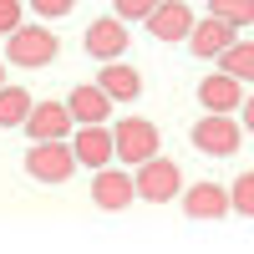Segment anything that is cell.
I'll list each match as a JSON object with an SVG mask.
<instances>
[{"mask_svg":"<svg viewBox=\"0 0 254 254\" xmlns=\"http://www.w3.org/2000/svg\"><path fill=\"white\" fill-rule=\"evenodd\" d=\"M56 31H46V20H36V26H26V20H20V26L5 36V61L10 66H46V61L56 56Z\"/></svg>","mask_w":254,"mask_h":254,"instance_id":"obj_1","label":"cell"},{"mask_svg":"<svg viewBox=\"0 0 254 254\" xmlns=\"http://www.w3.org/2000/svg\"><path fill=\"white\" fill-rule=\"evenodd\" d=\"M0 87H5V71H0Z\"/></svg>","mask_w":254,"mask_h":254,"instance_id":"obj_24","label":"cell"},{"mask_svg":"<svg viewBox=\"0 0 254 254\" xmlns=\"http://www.w3.org/2000/svg\"><path fill=\"white\" fill-rule=\"evenodd\" d=\"M97 87L107 92L112 102H132L142 92V76L127 66V61H102V71H97Z\"/></svg>","mask_w":254,"mask_h":254,"instance_id":"obj_14","label":"cell"},{"mask_svg":"<svg viewBox=\"0 0 254 254\" xmlns=\"http://www.w3.org/2000/svg\"><path fill=\"white\" fill-rule=\"evenodd\" d=\"M31 107L36 102H31L26 87H0V127H20L31 117Z\"/></svg>","mask_w":254,"mask_h":254,"instance_id":"obj_16","label":"cell"},{"mask_svg":"<svg viewBox=\"0 0 254 254\" xmlns=\"http://www.w3.org/2000/svg\"><path fill=\"white\" fill-rule=\"evenodd\" d=\"M219 71L239 76V81H254V41H234L229 51H219Z\"/></svg>","mask_w":254,"mask_h":254,"instance_id":"obj_17","label":"cell"},{"mask_svg":"<svg viewBox=\"0 0 254 254\" xmlns=\"http://www.w3.org/2000/svg\"><path fill=\"white\" fill-rule=\"evenodd\" d=\"M229 208L244 214V219H254V173H239L234 178V188H229Z\"/></svg>","mask_w":254,"mask_h":254,"instance_id":"obj_19","label":"cell"},{"mask_svg":"<svg viewBox=\"0 0 254 254\" xmlns=\"http://www.w3.org/2000/svg\"><path fill=\"white\" fill-rule=\"evenodd\" d=\"M208 15H219L234 31H244V26H254V0H208Z\"/></svg>","mask_w":254,"mask_h":254,"instance_id":"obj_18","label":"cell"},{"mask_svg":"<svg viewBox=\"0 0 254 254\" xmlns=\"http://www.w3.org/2000/svg\"><path fill=\"white\" fill-rule=\"evenodd\" d=\"M198 102H203V112H239L244 107V81L229 76V71H208L198 81Z\"/></svg>","mask_w":254,"mask_h":254,"instance_id":"obj_11","label":"cell"},{"mask_svg":"<svg viewBox=\"0 0 254 254\" xmlns=\"http://www.w3.org/2000/svg\"><path fill=\"white\" fill-rule=\"evenodd\" d=\"M234 41H239V31L229 26V20L208 15V20H193V31H188V51H193L198 61H203V56H214V61H219V51H229Z\"/></svg>","mask_w":254,"mask_h":254,"instance_id":"obj_12","label":"cell"},{"mask_svg":"<svg viewBox=\"0 0 254 254\" xmlns=\"http://www.w3.org/2000/svg\"><path fill=\"white\" fill-rule=\"evenodd\" d=\"M127 41H132L127 20H122V15H102V20L87 26V56H97V61H122Z\"/></svg>","mask_w":254,"mask_h":254,"instance_id":"obj_6","label":"cell"},{"mask_svg":"<svg viewBox=\"0 0 254 254\" xmlns=\"http://www.w3.org/2000/svg\"><path fill=\"white\" fill-rule=\"evenodd\" d=\"M112 153L122 158V163H147L158 153V127L147 122V117H122L117 127H112Z\"/></svg>","mask_w":254,"mask_h":254,"instance_id":"obj_5","label":"cell"},{"mask_svg":"<svg viewBox=\"0 0 254 254\" xmlns=\"http://www.w3.org/2000/svg\"><path fill=\"white\" fill-rule=\"evenodd\" d=\"M147 31H153V41H188V31H193V10H188V0H158L153 10H147Z\"/></svg>","mask_w":254,"mask_h":254,"instance_id":"obj_7","label":"cell"},{"mask_svg":"<svg viewBox=\"0 0 254 254\" xmlns=\"http://www.w3.org/2000/svg\"><path fill=\"white\" fill-rule=\"evenodd\" d=\"M26 173L36 183H66L76 173V153H71V142L66 137H56V142H31V153H26Z\"/></svg>","mask_w":254,"mask_h":254,"instance_id":"obj_3","label":"cell"},{"mask_svg":"<svg viewBox=\"0 0 254 254\" xmlns=\"http://www.w3.org/2000/svg\"><path fill=\"white\" fill-rule=\"evenodd\" d=\"M188 137H193V147L198 153H208V158H229V153H239V122H234V112H203L193 127H188Z\"/></svg>","mask_w":254,"mask_h":254,"instance_id":"obj_2","label":"cell"},{"mask_svg":"<svg viewBox=\"0 0 254 254\" xmlns=\"http://www.w3.org/2000/svg\"><path fill=\"white\" fill-rule=\"evenodd\" d=\"M71 5H76V0H31L36 20H61V15H71Z\"/></svg>","mask_w":254,"mask_h":254,"instance_id":"obj_20","label":"cell"},{"mask_svg":"<svg viewBox=\"0 0 254 254\" xmlns=\"http://www.w3.org/2000/svg\"><path fill=\"white\" fill-rule=\"evenodd\" d=\"M244 132H254V97L244 102Z\"/></svg>","mask_w":254,"mask_h":254,"instance_id":"obj_23","label":"cell"},{"mask_svg":"<svg viewBox=\"0 0 254 254\" xmlns=\"http://www.w3.org/2000/svg\"><path fill=\"white\" fill-rule=\"evenodd\" d=\"M132 183H137V198H147V203H168V198L183 193V173H178V163H173V158H158V153L147 158V163H137Z\"/></svg>","mask_w":254,"mask_h":254,"instance_id":"obj_4","label":"cell"},{"mask_svg":"<svg viewBox=\"0 0 254 254\" xmlns=\"http://www.w3.org/2000/svg\"><path fill=\"white\" fill-rule=\"evenodd\" d=\"M183 214L188 219H224L229 214V188L224 183H193V188H188V193H183Z\"/></svg>","mask_w":254,"mask_h":254,"instance_id":"obj_13","label":"cell"},{"mask_svg":"<svg viewBox=\"0 0 254 254\" xmlns=\"http://www.w3.org/2000/svg\"><path fill=\"white\" fill-rule=\"evenodd\" d=\"M71 153H76V163L81 168H107L117 153H112V127L107 122H92V127H76V137H71Z\"/></svg>","mask_w":254,"mask_h":254,"instance_id":"obj_10","label":"cell"},{"mask_svg":"<svg viewBox=\"0 0 254 254\" xmlns=\"http://www.w3.org/2000/svg\"><path fill=\"white\" fill-rule=\"evenodd\" d=\"M137 198V183H132V173H122V168H97V178H92V203L97 208H107V214H117V208H127Z\"/></svg>","mask_w":254,"mask_h":254,"instance_id":"obj_8","label":"cell"},{"mask_svg":"<svg viewBox=\"0 0 254 254\" xmlns=\"http://www.w3.org/2000/svg\"><path fill=\"white\" fill-rule=\"evenodd\" d=\"M66 107H71V122H76V127H92V122H107L112 97L102 92V87H76V92L66 97Z\"/></svg>","mask_w":254,"mask_h":254,"instance_id":"obj_15","label":"cell"},{"mask_svg":"<svg viewBox=\"0 0 254 254\" xmlns=\"http://www.w3.org/2000/svg\"><path fill=\"white\" fill-rule=\"evenodd\" d=\"M20 20H26V10H20V0H0V36H10Z\"/></svg>","mask_w":254,"mask_h":254,"instance_id":"obj_21","label":"cell"},{"mask_svg":"<svg viewBox=\"0 0 254 254\" xmlns=\"http://www.w3.org/2000/svg\"><path fill=\"white\" fill-rule=\"evenodd\" d=\"M31 132V142H56V137H71V107L66 102H41V107H31V117L20 122Z\"/></svg>","mask_w":254,"mask_h":254,"instance_id":"obj_9","label":"cell"},{"mask_svg":"<svg viewBox=\"0 0 254 254\" xmlns=\"http://www.w3.org/2000/svg\"><path fill=\"white\" fill-rule=\"evenodd\" d=\"M112 5H117L122 20H147V10H153L158 0H112Z\"/></svg>","mask_w":254,"mask_h":254,"instance_id":"obj_22","label":"cell"}]
</instances>
